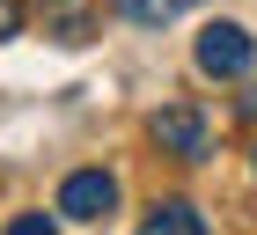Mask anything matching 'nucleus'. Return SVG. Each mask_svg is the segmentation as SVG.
Segmentation results:
<instances>
[{"instance_id":"nucleus-1","label":"nucleus","mask_w":257,"mask_h":235,"mask_svg":"<svg viewBox=\"0 0 257 235\" xmlns=\"http://www.w3.org/2000/svg\"><path fill=\"white\" fill-rule=\"evenodd\" d=\"M198 74L206 81H235V74H250V59H257V37L242 30V22H206L198 30Z\"/></svg>"},{"instance_id":"nucleus-2","label":"nucleus","mask_w":257,"mask_h":235,"mask_svg":"<svg viewBox=\"0 0 257 235\" xmlns=\"http://www.w3.org/2000/svg\"><path fill=\"white\" fill-rule=\"evenodd\" d=\"M155 140H162V155L198 162L206 147H213V125H206L198 103H162V110H155Z\"/></svg>"},{"instance_id":"nucleus-3","label":"nucleus","mask_w":257,"mask_h":235,"mask_svg":"<svg viewBox=\"0 0 257 235\" xmlns=\"http://www.w3.org/2000/svg\"><path fill=\"white\" fill-rule=\"evenodd\" d=\"M118 206V176L110 169H74L59 184V213H74V220H103Z\"/></svg>"},{"instance_id":"nucleus-4","label":"nucleus","mask_w":257,"mask_h":235,"mask_svg":"<svg viewBox=\"0 0 257 235\" xmlns=\"http://www.w3.org/2000/svg\"><path fill=\"white\" fill-rule=\"evenodd\" d=\"M44 37L88 44V37H96V0H44Z\"/></svg>"},{"instance_id":"nucleus-5","label":"nucleus","mask_w":257,"mask_h":235,"mask_svg":"<svg viewBox=\"0 0 257 235\" xmlns=\"http://www.w3.org/2000/svg\"><path fill=\"white\" fill-rule=\"evenodd\" d=\"M140 235H206V220H198V206L169 198V206H155V213L140 220Z\"/></svg>"},{"instance_id":"nucleus-6","label":"nucleus","mask_w":257,"mask_h":235,"mask_svg":"<svg viewBox=\"0 0 257 235\" xmlns=\"http://www.w3.org/2000/svg\"><path fill=\"white\" fill-rule=\"evenodd\" d=\"M110 8H118V15H133L140 30H162V22H177L191 0H110Z\"/></svg>"},{"instance_id":"nucleus-7","label":"nucleus","mask_w":257,"mask_h":235,"mask_svg":"<svg viewBox=\"0 0 257 235\" xmlns=\"http://www.w3.org/2000/svg\"><path fill=\"white\" fill-rule=\"evenodd\" d=\"M8 235H59V228H52V213H15Z\"/></svg>"},{"instance_id":"nucleus-8","label":"nucleus","mask_w":257,"mask_h":235,"mask_svg":"<svg viewBox=\"0 0 257 235\" xmlns=\"http://www.w3.org/2000/svg\"><path fill=\"white\" fill-rule=\"evenodd\" d=\"M15 22H22V8H15V0H0V37H15Z\"/></svg>"}]
</instances>
